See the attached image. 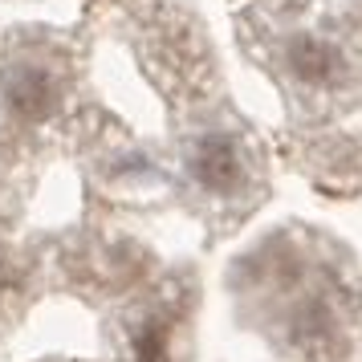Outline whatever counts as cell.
<instances>
[{
    "mask_svg": "<svg viewBox=\"0 0 362 362\" xmlns=\"http://www.w3.org/2000/svg\"><path fill=\"white\" fill-rule=\"evenodd\" d=\"M192 175L199 180L204 192H216V196H232L236 187H245V155L236 151L232 139H204L196 151H192Z\"/></svg>",
    "mask_w": 362,
    "mask_h": 362,
    "instance_id": "6da1fadb",
    "label": "cell"
},
{
    "mask_svg": "<svg viewBox=\"0 0 362 362\" xmlns=\"http://www.w3.org/2000/svg\"><path fill=\"white\" fill-rule=\"evenodd\" d=\"M8 102H13V110H17V115L41 118L53 106L49 74H41V69H17V74L8 78Z\"/></svg>",
    "mask_w": 362,
    "mask_h": 362,
    "instance_id": "3957f363",
    "label": "cell"
},
{
    "mask_svg": "<svg viewBox=\"0 0 362 362\" xmlns=\"http://www.w3.org/2000/svg\"><path fill=\"white\" fill-rule=\"evenodd\" d=\"M180 329L167 313H143L131 326V362H175Z\"/></svg>",
    "mask_w": 362,
    "mask_h": 362,
    "instance_id": "7a4b0ae2",
    "label": "cell"
}]
</instances>
